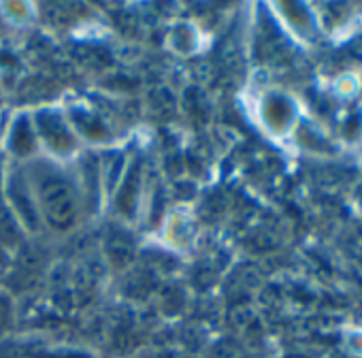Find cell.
Listing matches in <instances>:
<instances>
[{
    "label": "cell",
    "mask_w": 362,
    "mask_h": 358,
    "mask_svg": "<svg viewBox=\"0 0 362 358\" xmlns=\"http://www.w3.org/2000/svg\"><path fill=\"white\" fill-rule=\"evenodd\" d=\"M56 173L41 177V184H39L37 192L41 197V205H43L45 214L52 218L54 226H56V222L66 226V222H71V218H75V192L66 179Z\"/></svg>",
    "instance_id": "1"
}]
</instances>
